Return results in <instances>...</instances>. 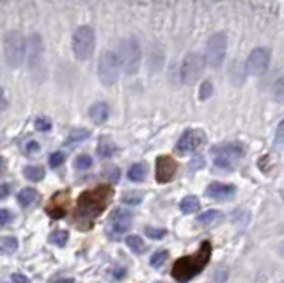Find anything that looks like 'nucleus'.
Returning <instances> with one entry per match:
<instances>
[{
	"mask_svg": "<svg viewBox=\"0 0 284 283\" xmlns=\"http://www.w3.org/2000/svg\"><path fill=\"white\" fill-rule=\"evenodd\" d=\"M39 150V145L36 141H29L27 145H25V152H27L29 155H32V154H36Z\"/></svg>",
	"mask_w": 284,
	"mask_h": 283,
	"instance_id": "obj_39",
	"label": "nucleus"
},
{
	"mask_svg": "<svg viewBox=\"0 0 284 283\" xmlns=\"http://www.w3.org/2000/svg\"><path fill=\"white\" fill-rule=\"evenodd\" d=\"M13 219L11 212H9L8 209H0V226H6V224H9Z\"/></svg>",
	"mask_w": 284,
	"mask_h": 283,
	"instance_id": "obj_37",
	"label": "nucleus"
},
{
	"mask_svg": "<svg viewBox=\"0 0 284 283\" xmlns=\"http://www.w3.org/2000/svg\"><path fill=\"white\" fill-rule=\"evenodd\" d=\"M54 283H75L71 278H61V279H55Z\"/></svg>",
	"mask_w": 284,
	"mask_h": 283,
	"instance_id": "obj_44",
	"label": "nucleus"
},
{
	"mask_svg": "<svg viewBox=\"0 0 284 283\" xmlns=\"http://www.w3.org/2000/svg\"><path fill=\"white\" fill-rule=\"evenodd\" d=\"M146 235L149 237V239H162V237L165 235V230H160V228H151V226H146Z\"/></svg>",
	"mask_w": 284,
	"mask_h": 283,
	"instance_id": "obj_36",
	"label": "nucleus"
},
{
	"mask_svg": "<svg viewBox=\"0 0 284 283\" xmlns=\"http://www.w3.org/2000/svg\"><path fill=\"white\" fill-rule=\"evenodd\" d=\"M119 70L121 63L116 52H103L100 61H98V77H100L101 84L107 87L114 86L117 82V79H119Z\"/></svg>",
	"mask_w": 284,
	"mask_h": 283,
	"instance_id": "obj_7",
	"label": "nucleus"
},
{
	"mask_svg": "<svg viewBox=\"0 0 284 283\" xmlns=\"http://www.w3.org/2000/svg\"><path fill=\"white\" fill-rule=\"evenodd\" d=\"M210 256H211V244L208 240H204L201 244V248L197 249V253L188 256H181V258L176 260L174 267H172L174 279L179 283H187L188 279L195 278L204 269V265L210 262Z\"/></svg>",
	"mask_w": 284,
	"mask_h": 283,
	"instance_id": "obj_2",
	"label": "nucleus"
},
{
	"mask_svg": "<svg viewBox=\"0 0 284 283\" xmlns=\"http://www.w3.org/2000/svg\"><path fill=\"white\" fill-rule=\"evenodd\" d=\"M123 201L126 205H139L142 201V194L140 193H125L123 194Z\"/></svg>",
	"mask_w": 284,
	"mask_h": 283,
	"instance_id": "obj_34",
	"label": "nucleus"
},
{
	"mask_svg": "<svg viewBox=\"0 0 284 283\" xmlns=\"http://www.w3.org/2000/svg\"><path fill=\"white\" fill-rule=\"evenodd\" d=\"M91 166H93V159H91L89 155H78V157L75 159V168L80 169V171L89 169Z\"/></svg>",
	"mask_w": 284,
	"mask_h": 283,
	"instance_id": "obj_30",
	"label": "nucleus"
},
{
	"mask_svg": "<svg viewBox=\"0 0 284 283\" xmlns=\"http://www.w3.org/2000/svg\"><path fill=\"white\" fill-rule=\"evenodd\" d=\"M68 209H70V194H68V191H63V193L52 196L50 203L47 205V214L52 219H63Z\"/></svg>",
	"mask_w": 284,
	"mask_h": 283,
	"instance_id": "obj_13",
	"label": "nucleus"
},
{
	"mask_svg": "<svg viewBox=\"0 0 284 283\" xmlns=\"http://www.w3.org/2000/svg\"><path fill=\"white\" fill-rule=\"evenodd\" d=\"M114 191L110 185H98V187L86 191L80 194L77 201V221L84 224H91L103 210L107 209V205L110 203Z\"/></svg>",
	"mask_w": 284,
	"mask_h": 283,
	"instance_id": "obj_1",
	"label": "nucleus"
},
{
	"mask_svg": "<svg viewBox=\"0 0 284 283\" xmlns=\"http://www.w3.org/2000/svg\"><path fill=\"white\" fill-rule=\"evenodd\" d=\"M2 171H4V162L0 161V175H2Z\"/></svg>",
	"mask_w": 284,
	"mask_h": 283,
	"instance_id": "obj_45",
	"label": "nucleus"
},
{
	"mask_svg": "<svg viewBox=\"0 0 284 283\" xmlns=\"http://www.w3.org/2000/svg\"><path fill=\"white\" fill-rule=\"evenodd\" d=\"M179 209H181V212H185V214H192V212H197V210L201 209V203H199V200L195 196H187L181 200Z\"/></svg>",
	"mask_w": 284,
	"mask_h": 283,
	"instance_id": "obj_21",
	"label": "nucleus"
},
{
	"mask_svg": "<svg viewBox=\"0 0 284 283\" xmlns=\"http://www.w3.org/2000/svg\"><path fill=\"white\" fill-rule=\"evenodd\" d=\"M24 175L27 180L31 182H39L45 178V169L39 168V166H29V168L24 169Z\"/></svg>",
	"mask_w": 284,
	"mask_h": 283,
	"instance_id": "obj_23",
	"label": "nucleus"
},
{
	"mask_svg": "<svg viewBox=\"0 0 284 283\" xmlns=\"http://www.w3.org/2000/svg\"><path fill=\"white\" fill-rule=\"evenodd\" d=\"M272 96H273V100H275V102L284 103V77H280V79L273 84Z\"/></svg>",
	"mask_w": 284,
	"mask_h": 283,
	"instance_id": "obj_28",
	"label": "nucleus"
},
{
	"mask_svg": "<svg viewBox=\"0 0 284 283\" xmlns=\"http://www.w3.org/2000/svg\"><path fill=\"white\" fill-rule=\"evenodd\" d=\"M270 64V50L268 48H254L247 59V71L254 77H259L268 70Z\"/></svg>",
	"mask_w": 284,
	"mask_h": 283,
	"instance_id": "obj_10",
	"label": "nucleus"
},
{
	"mask_svg": "<svg viewBox=\"0 0 284 283\" xmlns=\"http://www.w3.org/2000/svg\"><path fill=\"white\" fill-rule=\"evenodd\" d=\"M89 137V130L86 128H75L70 135L66 137V145H77V143H82Z\"/></svg>",
	"mask_w": 284,
	"mask_h": 283,
	"instance_id": "obj_25",
	"label": "nucleus"
},
{
	"mask_svg": "<svg viewBox=\"0 0 284 283\" xmlns=\"http://www.w3.org/2000/svg\"><path fill=\"white\" fill-rule=\"evenodd\" d=\"M18 249V239L16 237H2L0 239V253L13 255Z\"/></svg>",
	"mask_w": 284,
	"mask_h": 283,
	"instance_id": "obj_22",
	"label": "nucleus"
},
{
	"mask_svg": "<svg viewBox=\"0 0 284 283\" xmlns=\"http://www.w3.org/2000/svg\"><path fill=\"white\" fill-rule=\"evenodd\" d=\"M110 232L114 235H119V233H125L126 230L132 226V214L125 209H116L110 214Z\"/></svg>",
	"mask_w": 284,
	"mask_h": 283,
	"instance_id": "obj_15",
	"label": "nucleus"
},
{
	"mask_svg": "<svg viewBox=\"0 0 284 283\" xmlns=\"http://www.w3.org/2000/svg\"><path fill=\"white\" fill-rule=\"evenodd\" d=\"M68 239H70V233H68L66 230H57V232L50 233V237H48V240H50L54 246H59V248L66 246Z\"/></svg>",
	"mask_w": 284,
	"mask_h": 283,
	"instance_id": "obj_27",
	"label": "nucleus"
},
{
	"mask_svg": "<svg viewBox=\"0 0 284 283\" xmlns=\"http://www.w3.org/2000/svg\"><path fill=\"white\" fill-rule=\"evenodd\" d=\"M6 109H8V98H6L4 89L0 87V112H2V110H6Z\"/></svg>",
	"mask_w": 284,
	"mask_h": 283,
	"instance_id": "obj_41",
	"label": "nucleus"
},
{
	"mask_svg": "<svg viewBox=\"0 0 284 283\" xmlns=\"http://www.w3.org/2000/svg\"><path fill=\"white\" fill-rule=\"evenodd\" d=\"M109 112L110 109L105 102H96L89 107V118L93 119L94 123H98V125H100V123H105L107 119H109Z\"/></svg>",
	"mask_w": 284,
	"mask_h": 283,
	"instance_id": "obj_18",
	"label": "nucleus"
},
{
	"mask_svg": "<svg viewBox=\"0 0 284 283\" xmlns=\"http://www.w3.org/2000/svg\"><path fill=\"white\" fill-rule=\"evenodd\" d=\"M117 57H119L121 68L126 75H133L139 71L140 66V47L135 38L123 40L117 47Z\"/></svg>",
	"mask_w": 284,
	"mask_h": 283,
	"instance_id": "obj_4",
	"label": "nucleus"
},
{
	"mask_svg": "<svg viewBox=\"0 0 284 283\" xmlns=\"http://www.w3.org/2000/svg\"><path fill=\"white\" fill-rule=\"evenodd\" d=\"M64 159H66V157H64L63 152H55V154H52L50 159H48V164H50L52 168H59V166L64 162Z\"/></svg>",
	"mask_w": 284,
	"mask_h": 283,
	"instance_id": "obj_35",
	"label": "nucleus"
},
{
	"mask_svg": "<svg viewBox=\"0 0 284 283\" xmlns=\"http://www.w3.org/2000/svg\"><path fill=\"white\" fill-rule=\"evenodd\" d=\"M34 126L38 132H48V130L52 128V121L47 118V116H39V118H36Z\"/></svg>",
	"mask_w": 284,
	"mask_h": 283,
	"instance_id": "obj_31",
	"label": "nucleus"
},
{
	"mask_svg": "<svg viewBox=\"0 0 284 283\" xmlns=\"http://www.w3.org/2000/svg\"><path fill=\"white\" fill-rule=\"evenodd\" d=\"M158 283H164V281H158Z\"/></svg>",
	"mask_w": 284,
	"mask_h": 283,
	"instance_id": "obj_46",
	"label": "nucleus"
},
{
	"mask_svg": "<svg viewBox=\"0 0 284 283\" xmlns=\"http://www.w3.org/2000/svg\"><path fill=\"white\" fill-rule=\"evenodd\" d=\"M25 38L20 32H8L4 38V57L9 68L16 70L24 64L25 55H27V43Z\"/></svg>",
	"mask_w": 284,
	"mask_h": 283,
	"instance_id": "obj_3",
	"label": "nucleus"
},
{
	"mask_svg": "<svg viewBox=\"0 0 284 283\" xmlns=\"http://www.w3.org/2000/svg\"><path fill=\"white\" fill-rule=\"evenodd\" d=\"M204 57L201 54H188L183 59V66H181V82L183 84H194L201 79L202 71H204Z\"/></svg>",
	"mask_w": 284,
	"mask_h": 283,
	"instance_id": "obj_9",
	"label": "nucleus"
},
{
	"mask_svg": "<svg viewBox=\"0 0 284 283\" xmlns=\"http://www.w3.org/2000/svg\"><path fill=\"white\" fill-rule=\"evenodd\" d=\"M204 141H206V134L202 130H188L179 137L176 150H178V154H188V152H194L195 148H199Z\"/></svg>",
	"mask_w": 284,
	"mask_h": 283,
	"instance_id": "obj_12",
	"label": "nucleus"
},
{
	"mask_svg": "<svg viewBox=\"0 0 284 283\" xmlns=\"http://www.w3.org/2000/svg\"><path fill=\"white\" fill-rule=\"evenodd\" d=\"M226 48H227V36L224 32H218L213 34L208 40L206 45V61L211 68H220L224 63V57H226Z\"/></svg>",
	"mask_w": 284,
	"mask_h": 283,
	"instance_id": "obj_8",
	"label": "nucleus"
},
{
	"mask_svg": "<svg viewBox=\"0 0 284 283\" xmlns=\"http://www.w3.org/2000/svg\"><path fill=\"white\" fill-rule=\"evenodd\" d=\"M211 93H213V84H211L210 80H204L202 86H201V89H199V98L208 100L211 96Z\"/></svg>",
	"mask_w": 284,
	"mask_h": 283,
	"instance_id": "obj_32",
	"label": "nucleus"
},
{
	"mask_svg": "<svg viewBox=\"0 0 284 283\" xmlns=\"http://www.w3.org/2000/svg\"><path fill=\"white\" fill-rule=\"evenodd\" d=\"M119 177H121V173L116 166H107V168L103 169V178L109 180L110 184H116V182L119 180Z\"/></svg>",
	"mask_w": 284,
	"mask_h": 283,
	"instance_id": "obj_29",
	"label": "nucleus"
},
{
	"mask_svg": "<svg viewBox=\"0 0 284 283\" xmlns=\"http://www.w3.org/2000/svg\"><path fill=\"white\" fill-rule=\"evenodd\" d=\"M220 221H224V216L218 210H208V212H202L201 216H197V223L202 226H213Z\"/></svg>",
	"mask_w": 284,
	"mask_h": 283,
	"instance_id": "obj_19",
	"label": "nucleus"
},
{
	"mask_svg": "<svg viewBox=\"0 0 284 283\" xmlns=\"http://www.w3.org/2000/svg\"><path fill=\"white\" fill-rule=\"evenodd\" d=\"M128 178L132 182H142L146 178V166L144 164H133L128 169Z\"/></svg>",
	"mask_w": 284,
	"mask_h": 283,
	"instance_id": "obj_24",
	"label": "nucleus"
},
{
	"mask_svg": "<svg viewBox=\"0 0 284 283\" xmlns=\"http://www.w3.org/2000/svg\"><path fill=\"white\" fill-rule=\"evenodd\" d=\"M9 193H11V187H9L8 184H0V200L8 198Z\"/></svg>",
	"mask_w": 284,
	"mask_h": 283,
	"instance_id": "obj_40",
	"label": "nucleus"
},
{
	"mask_svg": "<svg viewBox=\"0 0 284 283\" xmlns=\"http://www.w3.org/2000/svg\"><path fill=\"white\" fill-rule=\"evenodd\" d=\"M236 193V189L229 184H220V182H215V184H210V187L206 189L208 198L217 201H226L229 200L233 194Z\"/></svg>",
	"mask_w": 284,
	"mask_h": 283,
	"instance_id": "obj_16",
	"label": "nucleus"
},
{
	"mask_svg": "<svg viewBox=\"0 0 284 283\" xmlns=\"http://www.w3.org/2000/svg\"><path fill=\"white\" fill-rule=\"evenodd\" d=\"M11 281L13 283H31V279H29L25 274H22V272H13Z\"/></svg>",
	"mask_w": 284,
	"mask_h": 283,
	"instance_id": "obj_38",
	"label": "nucleus"
},
{
	"mask_svg": "<svg viewBox=\"0 0 284 283\" xmlns=\"http://www.w3.org/2000/svg\"><path fill=\"white\" fill-rule=\"evenodd\" d=\"M116 145H114L110 139H107V137H101L100 139V143H98V148H96V152H98V155H100L101 159H109V157H112L114 154H116Z\"/></svg>",
	"mask_w": 284,
	"mask_h": 283,
	"instance_id": "obj_20",
	"label": "nucleus"
},
{
	"mask_svg": "<svg viewBox=\"0 0 284 283\" xmlns=\"http://www.w3.org/2000/svg\"><path fill=\"white\" fill-rule=\"evenodd\" d=\"M176 168H178V164L171 155H160L156 159V180L160 184L171 182L176 175Z\"/></svg>",
	"mask_w": 284,
	"mask_h": 283,
	"instance_id": "obj_14",
	"label": "nucleus"
},
{
	"mask_svg": "<svg viewBox=\"0 0 284 283\" xmlns=\"http://www.w3.org/2000/svg\"><path fill=\"white\" fill-rule=\"evenodd\" d=\"M94 31L89 25H82L78 27L73 34V41H71V48H73V55L78 61L89 59L94 52Z\"/></svg>",
	"mask_w": 284,
	"mask_h": 283,
	"instance_id": "obj_5",
	"label": "nucleus"
},
{
	"mask_svg": "<svg viewBox=\"0 0 284 283\" xmlns=\"http://www.w3.org/2000/svg\"><path fill=\"white\" fill-rule=\"evenodd\" d=\"M277 135H279V137H282L284 135V121H280L279 128H277Z\"/></svg>",
	"mask_w": 284,
	"mask_h": 283,
	"instance_id": "obj_43",
	"label": "nucleus"
},
{
	"mask_svg": "<svg viewBox=\"0 0 284 283\" xmlns=\"http://www.w3.org/2000/svg\"><path fill=\"white\" fill-rule=\"evenodd\" d=\"M169 253L167 251H156L155 255L151 256V265L153 267H160V265H164L165 260H167Z\"/></svg>",
	"mask_w": 284,
	"mask_h": 283,
	"instance_id": "obj_33",
	"label": "nucleus"
},
{
	"mask_svg": "<svg viewBox=\"0 0 284 283\" xmlns=\"http://www.w3.org/2000/svg\"><path fill=\"white\" fill-rule=\"evenodd\" d=\"M126 246H128L130 249H132L133 253H137V255H140V253L146 249V244L144 240L140 239L139 235H130L126 237Z\"/></svg>",
	"mask_w": 284,
	"mask_h": 283,
	"instance_id": "obj_26",
	"label": "nucleus"
},
{
	"mask_svg": "<svg viewBox=\"0 0 284 283\" xmlns=\"http://www.w3.org/2000/svg\"><path fill=\"white\" fill-rule=\"evenodd\" d=\"M199 166H204V159H202V157H197L194 161V169H197Z\"/></svg>",
	"mask_w": 284,
	"mask_h": 283,
	"instance_id": "obj_42",
	"label": "nucleus"
},
{
	"mask_svg": "<svg viewBox=\"0 0 284 283\" xmlns=\"http://www.w3.org/2000/svg\"><path fill=\"white\" fill-rule=\"evenodd\" d=\"M211 155H213V162L217 168L231 169L240 162L241 157H243V146H241L240 143L213 146V148H211Z\"/></svg>",
	"mask_w": 284,
	"mask_h": 283,
	"instance_id": "obj_6",
	"label": "nucleus"
},
{
	"mask_svg": "<svg viewBox=\"0 0 284 283\" xmlns=\"http://www.w3.org/2000/svg\"><path fill=\"white\" fill-rule=\"evenodd\" d=\"M38 200H39V193L32 187L22 189L18 193V196H16V201H18V205L22 209H29V207L38 203Z\"/></svg>",
	"mask_w": 284,
	"mask_h": 283,
	"instance_id": "obj_17",
	"label": "nucleus"
},
{
	"mask_svg": "<svg viewBox=\"0 0 284 283\" xmlns=\"http://www.w3.org/2000/svg\"><path fill=\"white\" fill-rule=\"evenodd\" d=\"M280 283H284V281H280Z\"/></svg>",
	"mask_w": 284,
	"mask_h": 283,
	"instance_id": "obj_47",
	"label": "nucleus"
},
{
	"mask_svg": "<svg viewBox=\"0 0 284 283\" xmlns=\"http://www.w3.org/2000/svg\"><path fill=\"white\" fill-rule=\"evenodd\" d=\"M29 68L31 71L36 75V71H41V66H43V40L39 34H32L29 38Z\"/></svg>",
	"mask_w": 284,
	"mask_h": 283,
	"instance_id": "obj_11",
	"label": "nucleus"
}]
</instances>
